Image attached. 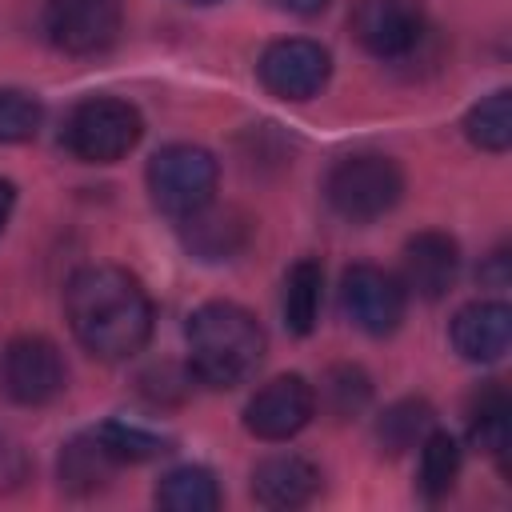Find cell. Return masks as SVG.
<instances>
[{
    "instance_id": "6da1fadb",
    "label": "cell",
    "mask_w": 512,
    "mask_h": 512,
    "mask_svg": "<svg viewBox=\"0 0 512 512\" xmlns=\"http://www.w3.org/2000/svg\"><path fill=\"white\" fill-rule=\"evenodd\" d=\"M64 316L72 336L96 360H128L152 336V296L116 264H88L64 288Z\"/></svg>"
},
{
    "instance_id": "7a4b0ae2",
    "label": "cell",
    "mask_w": 512,
    "mask_h": 512,
    "mask_svg": "<svg viewBox=\"0 0 512 512\" xmlns=\"http://www.w3.org/2000/svg\"><path fill=\"white\" fill-rule=\"evenodd\" d=\"M188 368L208 388H240L264 360V328L260 320L232 304L208 300L188 316Z\"/></svg>"
},
{
    "instance_id": "3957f363",
    "label": "cell",
    "mask_w": 512,
    "mask_h": 512,
    "mask_svg": "<svg viewBox=\"0 0 512 512\" xmlns=\"http://www.w3.org/2000/svg\"><path fill=\"white\" fill-rule=\"evenodd\" d=\"M404 196V172L384 152H352L340 156L324 176L328 208L348 224H372L388 216Z\"/></svg>"
},
{
    "instance_id": "277c9868",
    "label": "cell",
    "mask_w": 512,
    "mask_h": 512,
    "mask_svg": "<svg viewBox=\"0 0 512 512\" xmlns=\"http://www.w3.org/2000/svg\"><path fill=\"white\" fill-rule=\"evenodd\" d=\"M144 136V116L120 96H88L64 120V148L84 164H116Z\"/></svg>"
},
{
    "instance_id": "5b68a950",
    "label": "cell",
    "mask_w": 512,
    "mask_h": 512,
    "mask_svg": "<svg viewBox=\"0 0 512 512\" xmlns=\"http://www.w3.org/2000/svg\"><path fill=\"white\" fill-rule=\"evenodd\" d=\"M216 180H220V164L200 144H164L148 160V196L172 220H184L204 204H212Z\"/></svg>"
},
{
    "instance_id": "8992f818",
    "label": "cell",
    "mask_w": 512,
    "mask_h": 512,
    "mask_svg": "<svg viewBox=\"0 0 512 512\" xmlns=\"http://www.w3.org/2000/svg\"><path fill=\"white\" fill-rule=\"evenodd\" d=\"M340 308L360 332L392 336L404 320L408 292H404L400 276H392L376 264H352L340 276Z\"/></svg>"
},
{
    "instance_id": "52a82bcc",
    "label": "cell",
    "mask_w": 512,
    "mask_h": 512,
    "mask_svg": "<svg viewBox=\"0 0 512 512\" xmlns=\"http://www.w3.org/2000/svg\"><path fill=\"white\" fill-rule=\"evenodd\" d=\"M0 380H4V392L24 404V408H44L52 404L64 384H68V368H64V356L60 348L48 340V336H16L8 348H4V364H0Z\"/></svg>"
},
{
    "instance_id": "ba28073f",
    "label": "cell",
    "mask_w": 512,
    "mask_h": 512,
    "mask_svg": "<svg viewBox=\"0 0 512 512\" xmlns=\"http://www.w3.org/2000/svg\"><path fill=\"white\" fill-rule=\"evenodd\" d=\"M256 76L276 100H312L332 76V56L324 44L304 36L272 40L256 60Z\"/></svg>"
},
{
    "instance_id": "9c48e42d",
    "label": "cell",
    "mask_w": 512,
    "mask_h": 512,
    "mask_svg": "<svg viewBox=\"0 0 512 512\" xmlns=\"http://www.w3.org/2000/svg\"><path fill=\"white\" fill-rule=\"evenodd\" d=\"M348 28L356 44L376 60H400L424 40V4L420 0H356Z\"/></svg>"
},
{
    "instance_id": "30bf717a",
    "label": "cell",
    "mask_w": 512,
    "mask_h": 512,
    "mask_svg": "<svg viewBox=\"0 0 512 512\" xmlns=\"http://www.w3.org/2000/svg\"><path fill=\"white\" fill-rule=\"evenodd\" d=\"M124 24L120 0H48L44 32L68 56H96L116 44Z\"/></svg>"
},
{
    "instance_id": "8fae6325",
    "label": "cell",
    "mask_w": 512,
    "mask_h": 512,
    "mask_svg": "<svg viewBox=\"0 0 512 512\" xmlns=\"http://www.w3.org/2000/svg\"><path fill=\"white\" fill-rule=\"evenodd\" d=\"M312 416H316V388L300 372L272 376L244 404V428L256 440H268V444L292 440Z\"/></svg>"
},
{
    "instance_id": "7c38bea8",
    "label": "cell",
    "mask_w": 512,
    "mask_h": 512,
    "mask_svg": "<svg viewBox=\"0 0 512 512\" xmlns=\"http://www.w3.org/2000/svg\"><path fill=\"white\" fill-rule=\"evenodd\" d=\"M460 272V244L448 232H416L404 244V292H416L420 300H440Z\"/></svg>"
},
{
    "instance_id": "4fadbf2b",
    "label": "cell",
    "mask_w": 512,
    "mask_h": 512,
    "mask_svg": "<svg viewBox=\"0 0 512 512\" xmlns=\"http://www.w3.org/2000/svg\"><path fill=\"white\" fill-rule=\"evenodd\" d=\"M512 344V308L504 300H472L452 316V348L472 364H496Z\"/></svg>"
},
{
    "instance_id": "5bb4252c",
    "label": "cell",
    "mask_w": 512,
    "mask_h": 512,
    "mask_svg": "<svg viewBox=\"0 0 512 512\" xmlns=\"http://www.w3.org/2000/svg\"><path fill=\"white\" fill-rule=\"evenodd\" d=\"M316 492H320V468L300 452H280L252 468V500L264 508H300Z\"/></svg>"
},
{
    "instance_id": "9a60e30c",
    "label": "cell",
    "mask_w": 512,
    "mask_h": 512,
    "mask_svg": "<svg viewBox=\"0 0 512 512\" xmlns=\"http://www.w3.org/2000/svg\"><path fill=\"white\" fill-rule=\"evenodd\" d=\"M180 232H184V248L196 260L216 264V260H232L236 252H244V244L252 236V220L240 208L204 204L200 212H192V216L180 220Z\"/></svg>"
},
{
    "instance_id": "2e32d148",
    "label": "cell",
    "mask_w": 512,
    "mask_h": 512,
    "mask_svg": "<svg viewBox=\"0 0 512 512\" xmlns=\"http://www.w3.org/2000/svg\"><path fill=\"white\" fill-rule=\"evenodd\" d=\"M512 404H508V392L496 384V380H488L476 396H472V404H468V440L476 444V448H484L504 472H508V444H512Z\"/></svg>"
},
{
    "instance_id": "e0dca14e",
    "label": "cell",
    "mask_w": 512,
    "mask_h": 512,
    "mask_svg": "<svg viewBox=\"0 0 512 512\" xmlns=\"http://www.w3.org/2000/svg\"><path fill=\"white\" fill-rule=\"evenodd\" d=\"M116 468H120L116 456L104 448V440H100L96 432H84V436L68 440L64 452H60V464H56L60 488H68V492H76V496H88V492L104 488Z\"/></svg>"
},
{
    "instance_id": "ac0fdd59",
    "label": "cell",
    "mask_w": 512,
    "mask_h": 512,
    "mask_svg": "<svg viewBox=\"0 0 512 512\" xmlns=\"http://www.w3.org/2000/svg\"><path fill=\"white\" fill-rule=\"evenodd\" d=\"M436 428V412L424 396H404L396 404H388L376 420V444L388 456H400L408 448H420V440Z\"/></svg>"
},
{
    "instance_id": "d6986e66",
    "label": "cell",
    "mask_w": 512,
    "mask_h": 512,
    "mask_svg": "<svg viewBox=\"0 0 512 512\" xmlns=\"http://www.w3.org/2000/svg\"><path fill=\"white\" fill-rule=\"evenodd\" d=\"M156 508L164 512H216L220 508V484L200 464H180L160 476L156 484Z\"/></svg>"
},
{
    "instance_id": "ffe728a7",
    "label": "cell",
    "mask_w": 512,
    "mask_h": 512,
    "mask_svg": "<svg viewBox=\"0 0 512 512\" xmlns=\"http://www.w3.org/2000/svg\"><path fill=\"white\" fill-rule=\"evenodd\" d=\"M320 296H324V268L320 260L304 256L284 276V324L292 336H308L320 320Z\"/></svg>"
},
{
    "instance_id": "44dd1931",
    "label": "cell",
    "mask_w": 512,
    "mask_h": 512,
    "mask_svg": "<svg viewBox=\"0 0 512 512\" xmlns=\"http://www.w3.org/2000/svg\"><path fill=\"white\" fill-rule=\"evenodd\" d=\"M464 136L480 152H496V156L508 152L512 148V92L496 88L492 96L476 100L464 112Z\"/></svg>"
},
{
    "instance_id": "7402d4cb",
    "label": "cell",
    "mask_w": 512,
    "mask_h": 512,
    "mask_svg": "<svg viewBox=\"0 0 512 512\" xmlns=\"http://www.w3.org/2000/svg\"><path fill=\"white\" fill-rule=\"evenodd\" d=\"M456 476H460V444L448 432L432 428L420 440V492L428 500H440L452 492Z\"/></svg>"
},
{
    "instance_id": "603a6c76",
    "label": "cell",
    "mask_w": 512,
    "mask_h": 512,
    "mask_svg": "<svg viewBox=\"0 0 512 512\" xmlns=\"http://www.w3.org/2000/svg\"><path fill=\"white\" fill-rule=\"evenodd\" d=\"M104 448L116 456V464H144V460H156L168 452V440L156 436V432H144L136 424H124V420H108L100 428H92Z\"/></svg>"
},
{
    "instance_id": "cb8c5ba5",
    "label": "cell",
    "mask_w": 512,
    "mask_h": 512,
    "mask_svg": "<svg viewBox=\"0 0 512 512\" xmlns=\"http://www.w3.org/2000/svg\"><path fill=\"white\" fill-rule=\"evenodd\" d=\"M40 100L20 88H0V144H24L40 128Z\"/></svg>"
},
{
    "instance_id": "d4e9b609",
    "label": "cell",
    "mask_w": 512,
    "mask_h": 512,
    "mask_svg": "<svg viewBox=\"0 0 512 512\" xmlns=\"http://www.w3.org/2000/svg\"><path fill=\"white\" fill-rule=\"evenodd\" d=\"M320 396L328 400V408H332L336 416H356V412L368 404V396H372V380H368L364 368H356V364H336V368L324 376Z\"/></svg>"
},
{
    "instance_id": "484cf974",
    "label": "cell",
    "mask_w": 512,
    "mask_h": 512,
    "mask_svg": "<svg viewBox=\"0 0 512 512\" xmlns=\"http://www.w3.org/2000/svg\"><path fill=\"white\" fill-rule=\"evenodd\" d=\"M12 208H16V184L0 176V232H4L8 216H12Z\"/></svg>"
},
{
    "instance_id": "4316f807",
    "label": "cell",
    "mask_w": 512,
    "mask_h": 512,
    "mask_svg": "<svg viewBox=\"0 0 512 512\" xmlns=\"http://www.w3.org/2000/svg\"><path fill=\"white\" fill-rule=\"evenodd\" d=\"M284 12H296V16H316L328 8V0H276Z\"/></svg>"
},
{
    "instance_id": "83f0119b",
    "label": "cell",
    "mask_w": 512,
    "mask_h": 512,
    "mask_svg": "<svg viewBox=\"0 0 512 512\" xmlns=\"http://www.w3.org/2000/svg\"><path fill=\"white\" fill-rule=\"evenodd\" d=\"M188 4H220V0H188Z\"/></svg>"
}]
</instances>
